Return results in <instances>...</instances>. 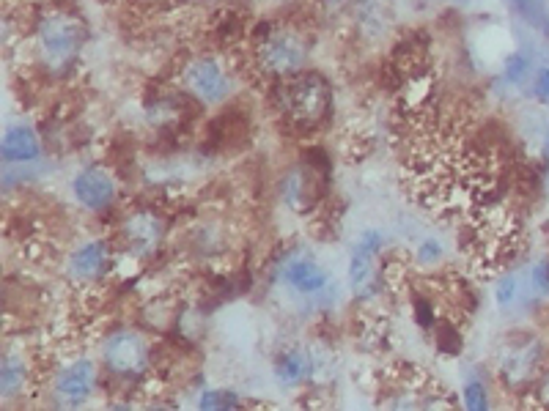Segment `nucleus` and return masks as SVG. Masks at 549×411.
<instances>
[{"mask_svg": "<svg viewBox=\"0 0 549 411\" xmlns=\"http://www.w3.org/2000/svg\"><path fill=\"white\" fill-rule=\"evenodd\" d=\"M88 39L86 22L69 9H44L33 22L39 61L50 74H64Z\"/></svg>", "mask_w": 549, "mask_h": 411, "instance_id": "obj_1", "label": "nucleus"}, {"mask_svg": "<svg viewBox=\"0 0 549 411\" xmlns=\"http://www.w3.org/2000/svg\"><path fill=\"white\" fill-rule=\"evenodd\" d=\"M311 42L297 22H267L253 39V61L264 77L283 80L308 64Z\"/></svg>", "mask_w": 549, "mask_h": 411, "instance_id": "obj_2", "label": "nucleus"}, {"mask_svg": "<svg viewBox=\"0 0 549 411\" xmlns=\"http://www.w3.org/2000/svg\"><path fill=\"white\" fill-rule=\"evenodd\" d=\"M275 105L280 116L297 129H313L330 116L333 88L316 72H297L278 80Z\"/></svg>", "mask_w": 549, "mask_h": 411, "instance_id": "obj_3", "label": "nucleus"}, {"mask_svg": "<svg viewBox=\"0 0 549 411\" xmlns=\"http://www.w3.org/2000/svg\"><path fill=\"white\" fill-rule=\"evenodd\" d=\"M184 88L193 94V99H201L204 105H220L231 96V74L217 58L209 55H195L182 69Z\"/></svg>", "mask_w": 549, "mask_h": 411, "instance_id": "obj_4", "label": "nucleus"}, {"mask_svg": "<svg viewBox=\"0 0 549 411\" xmlns=\"http://www.w3.org/2000/svg\"><path fill=\"white\" fill-rule=\"evenodd\" d=\"M379 250H382V233L366 231L357 239L355 250H352V261H349V283L357 299H374L382 291L385 283V272L379 269Z\"/></svg>", "mask_w": 549, "mask_h": 411, "instance_id": "obj_5", "label": "nucleus"}, {"mask_svg": "<svg viewBox=\"0 0 549 411\" xmlns=\"http://www.w3.org/2000/svg\"><path fill=\"white\" fill-rule=\"evenodd\" d=\"M149 357V343L135 329L113 332L102 346V359H105L110 373L127 376V379L143 376L149 370Z\"/></svg>", "mask_w": 549, "mask_h": 411, "instance_id": "obj_6", "label": "nucleus"}, {"mask_svg": "<svg viewBox=\"0 0 549 411\" xmlns=\"http://www.w3.org/2000/svg\"><path fill=\"white\" fill-rule=\"evenodd\" d=\"M319 165H294L289 168V173L280 181V195H283V203L289 206L291 211L297 214H305L311 211L322 195L324 179L319 176Z\"/></svg>", "mask_w": 549, "mask_h": 411, "instance_id": "obj_7", "label": "nucleus"}, {"mask_svg": "<svg viewBox=\"0 0 549 411\" xmlns=\"http://www.w3.org/2000/svg\"><path fill=\"white\" fill-rule=\"evenodd\" d=\"M119 236L130 253L151 255L160 247L162 236H165V222H162V217L157 211H132L130 217L121 222Z\"/></svg>", "mask_w": 549, "mask_h": 411, "instance_id": "obj_8", "label": "nucleus"}, {"mask_svg": "<svg viewBox=\"0 0 549 411\" xmlns=\"http://www.w3.org/2000/svg\"><path fill=\"white\" fill-rule=\"evenodd\" d=\"M97 387V365L91 359H77L69 368L58 370L55 376V398L64 406H80L94 395Z\"/></svg>", "mask_w": 549, "mask_h": 411, "instance_id": "obj_9", "label": "nucleus"}, {"mask_svg": "<svg viewBox=\"0 0 549 411\" xmlns=\"http://www.w3.org/2000/svg\"><path fill=\"white\" fill-rule=\"evenodd\" d=\"M541 365H544V346L539 340H522L517 346L508 348L506 357L500 362V370L511 387H525L539 376Z\"/></svg>", "mask_w": 549, "mask_h": 411, "instance_id": "obj_10", "label": "nucleus"}, {"mask_svg": "<svg viewBox=\"0 0 549 411\" xmlns=\"http://www.w3.org/2000/svg\"><path fill=\"white\" fill-rule=\"evenodd\" d=\"M72 192H75L77 203L88 211H105L116 201V181L108 170L86 168L80 170L72 181Z\"/></svg>", "mask_w": 549, "mask_h": 411, "instance_id": "obj_11", "label": "nucleus"}, {"mask_svg": "<svg viewBox=\"0 0 549 411\" xmlns=\"http://www.w3.org/2000/svg\"><path fill=\"white\" fill-rule=\"evenodd\" d=\"M280 280L297 294L313 296L327 288L330 272L319 261H313L311 255H289L280 266Z\"/></svg>", "mask_w": 549, "mask_h": 411, "instance_id": "obj_12", "label": "nucleus"}, {"mask_svg": "<svg viewBox=\"0 0 549 411\" xmlns=\"http://www.w3.org/2000/svg\"><path fill=\"white\" fill-rule=\"evenodd\" d=\"M110 264H113V253H110L108 242L88 239L69 255V274L77 283H97L110 272Z\"/></svg>", "mask_w": 549, "mask_h": 411, "instance_id": "obj_13", "label": "nucleus"}, {"mask_svg": "<svg viewBox=\"0 0 549 411\" xmlns=\"http://www.w3.org/2000/svg\"><path fill=\"white\" fill-rule=\"evenodd\" d=\"M0 154L9 165H28L33 159H39L42 154V143L31 127L25 124H14L6 129V135L0 140Z\"/></svg>", "mask_w": 549, "mask_h": 411, "instance_id": "obj_14", "label": "nucleus"}, {"mask_svg": "<svg viewBox=\"0 0 549 411\" xmlns=\"http://www.w3.org/2000/svg\"><path fill=\"white\" fill-rule=\"evenodd\" d=\"M25 387H28V362L17 351H6L0 365V398L11 401L22 395Z\"/></svg>", "mask_w": 549, "mask_h": 411, "instance_id": "obj_15", "label": "nucleus"}, {"mask_svg": "<svg viewBox=\"0 0 549 411\" xmlns=\"http://www.w3.org/2000/svg\"><path fill=\"white\" fill-rule=\"evenodd\" d=\"M313 373V359L305 348H291L283 357L278 359L275 365V376H278L280 384L286 387H294V384H302Z\"/></svg>", "mask_w": 549, "mask_h": 411, "instance_id": "obj_16", "label": "nucleus"}, {"mask_svg": "<svg viewBox=\"0 0 549 411\" xmlns=\"http://www.w3.org/2000/svg\"><path fill=\"white\" fill-rule=\"evenodd\" d=\"M530 294V285L528 277L522 280L517 274H506V277H500V283L495 285V302L500 310H514L519 302H525Z\"/></svg>", "mask_w": 549, "mask_h": 411, "instance_id": "obj_17", "label": "nucleus"}, {"mask_svg": "<svg viewBox=\"0 0 549 411\" xmlns=\"http://www.w3.org/2000/svg\"><path fill=\"white\" fill-rule=\"evenodd\" d=\"M519 11H522V17L533 25V28H539V31L549 33V14H547V0H511Z\"/></svg>", "mask_w": 549, "mask_h": 411, "instance_id": "obj_18", "label": "nucleus"}, {"mask_svg": "<svg viewBox=\"0 0 549 411\" xmlns=\"http://www.w3.org/2000/svg\"><path fill=\"white\" fill-rule=\"evenodd\" d=\"M528 285L530 294L536 296V299L549 296V258H541V261H536V264L530 266Z\"/></svg>", "mask_w": 549, "mask_h": 411, "instance_id": "obj_19", "label": "nucleus"}, {"mask_svg": "<svg viewBox=\"0 0 549 411\" xmlns=\"http://www.w3.org/2000/svg\"><path fill=\"white\" fill-rule=\"evenodd\" d=\"M239 403H242V398H239V395H234V392H226V390H209V392H204L201 398H198V406L206 411L237 409Z\"/></svg>", "mask_w": 549, "mask_h": 411, "instance_id": "obj_20", "label": "nucleus"}, {"mask_svg": "<svg viewBox=\"0 0 549 411\" xmlns=\"http://www.w3.org/2000/svg\"><path fill=\"white\" fill-rule=\"evenodd\" d=\"M530 74V58L525 53H511L506 58V64H503V77H506L508 83H525Z\"/></svg>", "mask_w": 549, "mask_h": 411, "instance_id": "obj_21", "label": "nucleus"}, {"mask_svg": "<svg viewBox=\"0 0 549 411\" xmlns=\"http://www.w3.org/2000/svg\"><path fill=\"white\" fill-rule=\"evenodd\" d=\"M464 406L473 411L489 409V392H486L484 384L473 381V384H467V387H464Z\"/></svg>", "mask_w": 549, "mask_h": 411, "instance_id": "obj_22", "label": "nucleus"}, {"mask_svg": "<svg viewBox=\"0 0 549 411\" xmlns=\"http://www.w3.org/2000/svg\"><path fill=\"white\" fill-rule=\"evenodd\" d=\"M442 255L440 242H434V239H426V242L418 244V261L420 264H437Z\"/></svg>", "mask_w": 549, "mask_h": 411, "instance_id": "obj_23", "label": "nucleus"}, {"mask_svg": "<svg viewBox=\"0 0 549 411\" xmlns=\"http://www.w3.org/2000/svg\"><path fill=\"white\" fill-rule=\"evenodd\" d=\"M415 318L420 321V327L429 329L434 324V307L429 305L426 296H415Z\"/></svg>", "mask_w": 549, "mask_h": 411, "instance_id": "obj_24", "label": "nucleus"}, {"mask_svg": "<svg viewBox=\"0 0 549 411\" xmlns=\"http://www.w3.org/2000/svg\"><path fill=\"white\" fill-rule=\"evenodd\" d=\"M533 96L539 99V102H547L549 105V69H539L536 72V80H533Z\"/></svg>", "mask_w": 549, "mask_h": 411, "instance_id": "obj_25", "label": "nucleus"}, {"mask_svg": "<svg viewBox=\"0 0 549 411\" xmlns=\"http://www.w3.org/2000/svg\"><path fill=\"white\" fill-rule=\"evenodd\" d=\"M547 401H549V379H547Z\"/></svg>", "mask_w": 549, "mask_h": 411, "instance_id": "obj_26", "label": "nucleus"}]
</instances>
